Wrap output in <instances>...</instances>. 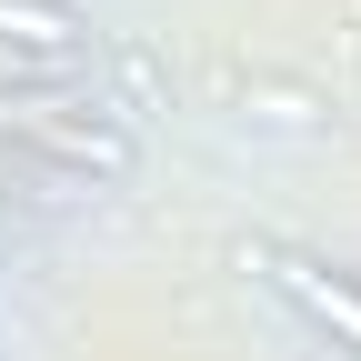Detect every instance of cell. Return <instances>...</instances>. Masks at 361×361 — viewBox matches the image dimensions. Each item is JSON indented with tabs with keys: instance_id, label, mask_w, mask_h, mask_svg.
<instances>
[{
	"instance_id": "3",
	"label": "cell",
	"mask_w": 361,
	"mask_h": 361,
	"mask_svg": "<svg viewBox=\"0 0 361 361\" xmlns=\"http://www.w3.org/2000/svg\"><path fill=\"white\" fill-rule=\"evenodd\" d=\"M90 40V20L71 0H0V51L11 61H40V71H71V51Z\"/></svg>"
},
{
	"instance_id": "2",
	"label": "cell",
	"mask_w": 361,
	"mask_h": 361,
	"mask_svg": "<svg viewBox=\"0 0 361 361\" xmlns=\"http://www.w3.org/2000/svg\"><path fill=\"white\" fill-rule=\"evenodd\" d=\"M261 271H271V291H281L291 311H301V322H322L351 361H361V281H351V271H331V261H311V251H281V241H261L251 251Z\"/></svg>"
},
{
	"instance_id": "1",
	"label": "cell",
	"mask_w": 361,
	"mask_h": 361,
	"mask_svg": "<svg viewBox=\"0 0 361 361\" xmlns=\"http://www.w3.org/2000/svg\"><path fill=\"white\" fill-rule=\"evenodd\" d=\"M11 141L30 161H51V171H80V180H130L141 171V141H130V121L101 111V101H40L11 121Z\"/></svg>"
},
{
	"instance_id": "4",
	"label": "cell",
	"mask_w": 361,
	"mask_h": 361,
	"mask_svg": "<svg viewBox=\"0 0 361 361\" xmlns=\"http://www.w3.org/2000/svg\"><path fill=\"white\" fill-rule=\"evenodd\" d=\"M0 201H11V171H0Z\"/></svg>"
}]
</instances>
